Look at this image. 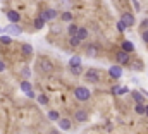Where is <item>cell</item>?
<instances>
[{
	"instance_id": "8fae6325",
	"label": "cell",
	"mask_w": 148,
	"mask_h": 134,
	"mask_svg": "<svg viewBox=\"0 0 148 134\" xmlns=\"http://www.w3.org/2000/svg\"><path fill=\"white\" fill-rule=\"evenodd\" d=\"M121 48H122L124 52H127V53H131V52H134V45H133L131 41H124Z\"/></svg>"
},
{
	"instance_id": "ba28073f",
	"label": "cell",
	"mask_w": 148,
	"mask_h": 134,
	"mask_svg": "<svg viewBox=\"0 0 148 134\" xmlns=\"http://www.w3.org/2000/svg\"><path fill=\"white\" fill-rule=\"evenodd\" d=\"M7 19L10 21V23H19L21 21V16H19V12L17 10H7Z\"/></svg>"
},
{
	"instance_id": "5bb4252c",
	"label": "cell",
	"mask_w": 148,
	"mask_h": 134,
	"mask_svg": "<svg viewBox=\"0 0 148 134\" xmlns=\"http://www.w3.org/2000/svg\"><path fill=\"white\" fill-rule=\"evenodd\" d=\"M21 50H23V53H24V55H31V53H33V46H31V45H28V43H24V45L21 46Z\"/></svg>"
},
{
	"instance_id": "ac0fdd59",
	"label": "cell",
	"mask_w": 148,
	"mask_h": 134,
	"mask_svg": "<svg viewBox=\"0 0 148 134\" xmlns=\"http://www.w3.org/2000/svg\"><path fill=\"white\" fill-rule=\"evenodd\" d=\"M0 41H2L3 45H10V43H12V38H10L9 34H2V36H0Z\"/></svg>"
},
{
	"instance_id": "cb8c5ba5",
	"label": "cell",
	"mask_w": 148,
	"mask_h": 134,
	"mask_svg": "<svg viewBox=\"0 0 148 134\" xmlns=\"http://www.w3.org/2000/svg\"><path fill=\"white\" fill-rule=\"evenodd\" d=\"M48 119L50 120H59V113L55 110H52V112H48Z\"/></svg>"
},
{
	"instance_id": "603a6c76",
	"label": "cell",
	"mask_w": 148,
	"mask_h": 134,
	"mask_svg": "<svg viewBox=\"0 0 148 134\" xmlns=\"http://www.w3.org/2000/svg\"><path fill=\"white\" fill-rule=\"evenodd\" d=\"M69 64H71V67H73V66H81V57H77V55H74L73 59L69 60Z\"/></svg>"
},
{
	"instance_id": "2e32d148",
	"label": "cell",
	"mask_w": 148,
	"mask_h": 134,
	"mask_svg": "<svg viewBox=\"0 0 148 134\" xmlns=\"http://www.w3.org/2000/svg\"><path fill=\"white\" fill-rule=\"evenodd\" d=\"M21 90H23L24 93L31 91V83H29V81H23V83H21Z\"/></svg>"
},
{
	"instance_id": "5b68a950",
	"label": "cell",
	"mask_w": 148,
	"mask_h": 134,
	"mask_svg": "<svg viewBox=\"0 0 148 134\" xmlns=\"http://www.w3.org/2000/svg\"><path fill=\"white\" fill-rule=\"evenodd\" d=\"M121 23H122L126 28H131V26L134 24V16H133V14H122Z\"/></svg>"
},
{
	"instance_id": "7402d4cb",
	"label": "cell",
	"mask_w": 148,
	"mask_h": 134,
	"mask_svg": "<svg viewBox=\"0 0 148 134\" xmlns=\"http://www.w3.org/2000/svg\"><path fill=\"white\" fill-rule=\"evenodd\" d=\"M60 19L66 21V23H71V21H73V14H71V12H64V14L60 16Z\"/></svg>"
},
{
	"instance_id": "8992f818",
	"label": "cell",
	"mask_w": 148,
	"mask_h": 134,
	"mask_svg": "<svg viewBox=\"0 0 148 134\" xmlns=\"http://www.w3.org/2000/svg\"><path fill=\"white\" fill-rule=\"evenodd\" d=\"M57 16H59V14H57V10H55V9H47V10L41 14V17H43L45 21H53Z\"/></svg>"
},
{
	"instance_id": "f546056e",
	"label": "cell",
	"mask_w": 148,
	"mask_h": 134,
	"mask_svg": "<svg viewBox=\"0 0 148 134\" xmlns=\"http://www.w3.org/2000/svg\"><path fill=\"white\" fill-rule=\"evenodd\" d=\"M117 29H119V31H124V29H126V26H124V24L119 21V23H117Z\"/></svg>"
},
{
	"instance_id": "d6a6232c",
	"label": "cell",
	"mask_w": 148,
	"mask_h": 134,
	"mask_svg": "<svg viewBox=\"0 0 148 134\" xmlns=\"http://www.w3.org/2000/svg\"><path fill=\"white\" fill-rule=\"evenodd\" d=\"M23 74H24V76H29V69H28V67H24V69H23Z\"/></svg>"
},
{
	"instance_id": "9a60e30c",
	"label": "cell",
	"mask_w": 148,
	"mask_h": 134,
	"mask_svg": "<svg viewBox=\"0 0 148 134\" xmlns=\"http://www.w3.org/2000/svg\"><path fill=\"white\" fill-rule=\"evenodd\" d=\"M43 26H45V19L40 16V17H36V19H35V28H36V29H41Z\"/></svg>"
},
{
	"instance_id": "83f0119b",
	"label": "cell",
	"mask_w": 148,
	"mask_h": 134,
	"mask_svg": "<svg viewBox=\"0 0 148 134\" xmlns=\"http://www.w3.org/2000/svg\"><path fill=\"white\" fill-rule=\"evenodd\" d=\"M141 38H143V41H145V43H148V28H147V29H143V34H141Z\"/></svg>"
},
{
	"instance_id": "44dd1931",
	"label": "cell",
	"mask_w": 148,
	"mask_h": 134,
	"mask_svg": "<svg viewBox=\"0 0 148 134\" xmlns=\"http://www.w3.org/2000/svg\"><path fill=\"white\" fill-rule=\"evenodd\" d=\"M77 29H79V28H77L76 24H73V23H71V24H69V29H67V31H69V34H71V36H76V34H77Z\"/></svg>"
},
{
	"instance_id": "484cf974",
	"label": "cell",
	"mask_w": 148,
	"mask_h": 134,
	"mask_svg": "<svg viewBox=\"0 0 148 134\" xmlns=\"http://www.w3.org/2000/svg\"><path fill=\"white\" fill-rule=\"evenodd\" d=\"M71 70H73V74H81V72H83L81 66H73L71 67Z\"/></svg>"
},
{
	"instance_id": "9c48e42d",
	"label": "cell",
	"mask_w": 148,
	"mask_h": 134,
	"mask_svg": "<svg viewBox=\"0 0 148 134\" xmlns=\"http://www.w3.org/2000/svg\"><path fill=\"white\" fill-rule=\"evenodd\" d=\"M74 117H76V120H79V122H84V120L88 119V113H86L84 110H76V112H74Z\"/></svg>"
},
{
	"instance_id": "3957f363",
	"label": "cell",
	"mask_w": 148,
	"mask_h": 134,
	"mask_svg": "<svg viewBox=\"0 0 148 134\" xmlns=\"http://www.w3.org/2000/svg\"><path fill=\"white\" fill-rule=\"evenodd\" d=\"M115 60H117L119 64H127V62H129V53L124 52V50H119V52L115 53Z\"/></svg>"
},
{
	"instance_id": "d4e9b609",
	"label": "cell",
	"mask_w": 148,
	"mask_h": 134,
	"mask_svg": "<svg viewBox=\"0 0 148 134\" xmlns=\"http://www.w3.org/2000/svg\"><path fill=\"white\" fill-rule=\"evenodd\" d=\"M41 69L50 72V70H52V64H50V62H47V60H43V62H41Z\"/></svg>"
},
{
	"instance_id": "4316f807",
	"label": "cell",
	"mask_w": 148,
	"mask_h": 134,
	"mask_svg": "<svg viewBox=\"0 0 148 134\" xmlns=\"http://www.w3.org/2000/svg\"><path fill=\"white\" fill-rule=\"evenodd\" d=\"M38 101H40L41 105H47V103H48V100H47V96H45V95H40V96H38Z\"/></svg>"
},
{
	"instance_id": "6da1fadb",
	"label": "cell",
	"mask_w": 148,
	"mask_h": 134,
	"mask_svg": "<svg viewBox=\"0 0 148 134\" xmlns=\"http://www.w3.org/2000/svg\"><path fill=\"white\" fill-rule=\"evenodd\" d=\"M74 96H76L79 101H86L90 96H91V93H90L88 88H84V86H77V88L74 90Z\"/></svg>"
},
{
	"instance_id": "e0dca14e",
	"label": "cell",
	"mask_w": 148,
	"mask_h": 134,
	"mask_svg": "<svg viewBox=\"0 0 148 134\" xmlns=\"http://www.w3.org/2000/svg\"><path fill=\"white\" fill-rule=\"evenodd\" d=\"M79 43H81V40H79L77 36H71V40H69V45H71L73 48H76V46H79Z\"/></svg>"
},
{
	"instance_id": "836d02e7",
	"label": "cell",
	"mask_w": 148,
	"mask_h": 134,
	"mask_svg": "<svg viewBox=\"0 0 148 134\" xmlns=\"http://www.w3.org/2000/svg\"><path fill=\"white\" fill-rule=\"evenodd\" d=\"M145 115L148 117V105H145Z\"/></svg>"
},
{
	"instance_id": "ffe728a7",
	"label": "cell",
	"mask_w": 148,
	"mask_h": 134,
	"mask_svg": "<svg viewBox=\"0 0 148 134\" xmlns=\"http://www.w3.org/2000/svg\"><path fill=\"white\" fill-rule=\"evenodd\" d=\"M134 110H136V113H140V115H145V105H143V103H136Z\"/></svg>"
},
{
	"instance_id": "d6986e66",
	"label": "cell",
	"mask_w": 148,
	"mask_h": 134,
	"mask_svg": "<svg viewBox=\"0 0 148 134\" xmlns=\"http://www.w3.org/2000/svg\"><path fill=\"white\" fill-rule=\"evenodd\" d=\"M86 53H88V57H95V55H97V46H95V45L88 46V48H86Z\"/></svg>"
},
{
	"instance_id": "1f68e13d",
	"label": "cell",
	"mask_w": 148,
	"mask_h": 134,
	"mask_svg": "<svg viewBox=\"0 0 148 134\" xmlns=\"http://www.w3.org/2000/svg\"><path fill=\"white\" fill-rule=\"evenodd\" d=\"M3 70H5V62L0 60V72H3Z\"/></svg>"
},
{
	"instance_id": "f1b7e54d",
	"label": "cell",
	"mask_w": 148,
	"mask_h": 134,
	"mask_svg": "<svg viewBox=\"0 0 148 134\" xmlns=\"http://www.w3.org/2000/svg\"><path fill=\"white\" fill-rule=\"evenodd\" d=\"M147 28H148V19H145V21H141V31L147 29Z\"/></svg>"
},
{
	"instance_id": "277c9868",
	"label": "cell",
	"mask_w": 148,
	"mask_h": 134,
	"mask_svg": "<svg viewBox=\"0 0 148 134\" xmlns=\"http://www.w3.org/2000/svg\"><path fill=\"white\" fill-rule=\"evenodd\" d=\"M5 33H7V34H14V36H16V34H21V33H23V29H21L17 24L10 23V24H7V26H5Z\"/></svg>"
},
{
	"instance_id": "30bf717a",
	"label": "cell",
	"mask_w": 148,
	"mask_h": 134,
	"mask_svg": "<svg viewBox=\"0 0 148 134\" xmlns=\"http://www.w3.org/2000/svg\"><path fill=\"white\" fill-rule=\"evenodd\" d=\"M59 126L62 131H69L71 129V120L69 119H59Z\"/></svg>"
},
{
	"instance_id": "7a4b0ae2",
	"label": "cell",
	"mask_w": 148,
	"mask_h": 134,
	"mask_svg": "<svg viewBox=\"0 0 148 134\" xmlns=\"http://www.w3.org/2000/svg\"><path fill=\"white\" fill-rule=\"evenodd\" d=\"M84 77H86L90 83H98V81H100V77H98V72H97L95 69H88V70L84 72Z\"/></svg>"
},
{
	"instance_id": "52a82bcc",
	"label": "cell",
	"mask_w": 148,
	"mask_h": 134,
	"mask_svg": "<svg viewBox=\"0 0 148 134\" xmlns=\"http://www.w3.org/2000/svg\"><path fill=\"white\" fill-rule=\"evenodd\" d=\"M109 74H110V77H114V79H119V77L122 76V67L121 66H112L110 69H109Z\"/></svg>"
},
{
	"instance_id": "4fadbf2b",
	"label": "cell",
	"mask_w": 148,
	"mask_h": 134,
	"mask_svg": "<svg viewBox=\"0 0 148 134\" xmlns=\"http://www.w3.org/2000/svg\"><path fill=\"white\" fill-rule=\"evenodd\" d=\"M131 96H133V100L136 101V103H143V95H141L140 91H133Z\"/></svg>"
},
{
	"instance_id": "e575fe53",
	"label": "cell",
	"mask_w": 148,
	"mask_h": 134,
	"mask_svg": "<svg viewBox=\"0 0 148 134\" xmlns=\"http://www.w3.org/2000/svg\"><path fill=\"white\" fill-rule=\"evenodd\" d=\"M52 134H59V133H57V131H52Z\"/></svg>"
},
{
	"instance_id": "4dcf8cb0",
	"label": "cell",
	"mask_w": 148,
	"mask_h": 134,
	"mask_svg": "<svg viewBox=\"0 0 148 134\" xmlns=\"http://www.w3.org/2000/svg\"><path fill=\"white\" fill-rule=\"evenodd\" d=\"M131 2H133V5H134V9H136V10H140V3H138V0H131Z\"/></svg>"
},
{
	"instance_id": "7c38bea8",
	"label": "cell",
	"mask_w": 148,
	"mask_h": 134,
	"mask_svg": "<svg viewBox=\"0 0 148 134\" xmlns=\"http://www.w3.org/2000/svg\"><path fill=\"white\" fill-rule=\"evenodd\" d=\"M76 36H77L81 41H83V40H86V38H88V29H86V28H79Z\"/></svg>"
}]
</instances>
